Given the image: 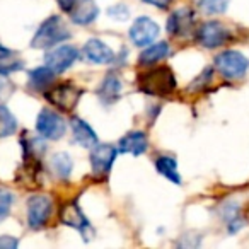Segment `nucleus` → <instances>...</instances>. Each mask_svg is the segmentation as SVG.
Returning a JSON list of instances; mask_svg holds the SVG:
<instances>
[{
	"label": "nucleus",
	"mask_w": 249,
	"mask_h": 249,
	"mask_svg": "<svg viewBox=\"0 0 249 249\" xmlns=\"http://www.w3.org/2000/svg\"><path fill=\"white\" fill-rule=\"evenodd\" d=\"M70 36L72 35L67 28L65 21L60 16H50L48 19L41 22L38 31L35 33L31 39V46L36 50H50L60 43L67 41Z\"/></svg>",
	"instance_id": "f257e3e1"
},
{
	"label": "nucleus",
	"mask_w": 249,
	"mask_h": 249,
	"mask_svg": "<svg viewBox=\"0 0 249 249\" xmlns=\"http://www.w3.org/2000/svg\"><path fill=\"white\" fill-rule=\"evenodd\" d=\"M139 87L150 96H169L176 89V77L169 67H156L152 70L140 73Z\"/></svg>",
	"instance_id": "f03ea898"
},
{
	"label": "nucleus",
	"mask_w": 249,
	"mask_h": 249,
	"mask_svg": "<svg viewBox=\"0 0 249 249\" xmlns=\"http://www.w3.org/2000/svg\"><path fill=\"white\" fill-rule=\"evenodd\" d=\"M215 69L224 79L227 80H239L248 73L249 60L246 55L235 50H225L215 56Z\"/></svg>",
	"instance_id": "7ed1b4c3"
},
{
	"label": "nucleus",
	"mask_w": 249,
	"mask_h": 249,
	"mask_svg": "<svg viewBox=\"0 0 249 249\" xmlns=\"http://www.w3.org/2000/svg\"><path fill=\"white\" fill-rule=\"evenodd\" d=\"M195 38L203 48L213 50L227 45L232 39V31L220 21H207L195 31Z\"/></svg>",
	"instance_id": "20e7f679"
},
{
	"label": "nucleus",
	"mask_w": 249,
	"mask_h": 249,
	"mask_svg": "<svg viewBox=\"0 0 249 249\" xmlns=\"http://www.w3.org/2000/svg\"><path fill=\"white\" fill-rule=\"evenodd\" d=\"M82 90L72 82H63L58 86H52L48 90H45V97L55 107L62 111H72L77 106Z\"/></svg>",
	"instance_id": "39448f33"
},
{
	"label": "nucleus",
	"mask_w": 249,
	"mask_h": 249,
	"mask_svg": "<svg viewBox=\"0 0 249 249\" xmlns=\"http://www.w3.org/2000/svg\"><path fill=\"white\" fill-rule=\"evenodd\" d=\"M36 132L46 140H60L67 132V123L58 113L45 107L36 118Z\"/></svg>",
	"instance_id": "423d86ee"
},
{
	"label": "nucleus",
	"mask_w": 249,
	"mask_h": 249,
	"mask_svg": "<svg viewBox=\"0 0 249 249\" xmlns=\"http://www.w3.org/2000/svg\"><path fill=\"white\" fill-rule=\"evenodd\" d=\"M53 212V200L48 195H33L28 198V225L35 231L48 224Z\"/></svg>",
	"instance_id": "0eeeda50"
},
{
	"label": "nucleus",
	"mask_w": 249,
	"mask_h": 249,
	"mask_svg": "<svg viewBox=\"0 0 249 249\" xmlns=\"http://www.w3.org/2000/svg\"><path fill=\"white\" fill-rule=\"evenodd\" d=\"M160 28L154 19L147 18V16H140L133 21L132 28L128 31V36L132 39V43L139 48H145L150 43L156 41V38L159 36Z\"/></svg>",
	"instance_id": "6e6552de"
},
{
	"label": "nucleus",
	"mask_w": 249,
	"mask_h": 249,
	"mask_svg": "<svg viewBox=\"0 0 249 249\" xmlns=\"http://www.w3.org/2000/svg\"><path fill=\"white\" fill-rule=\"evenodd\" d=\"M79 58V50L72 45H60L50 48L45 56V65L50 67L55 73H63L73 65Z\"/></svg>",
	"instance_id": "1a4fd4ad"
},
{
	"label": "nucleus",
	"mask_w": 249,
	"mask_h": 249,
	"mask_svg": "<svg viewBox=\"0 0 249 249\" xmlns=\"http://www.w3.org/2000/svg\"><path fill=\"white\" fill-rule=\"evenodd\" d=\"M118 152L116 149L111 143H97L96 147L90 149V167H92V173L96 176H106L111 171L114 159H116Z\"/></svg>",
	"instance_id": "9d476101"
},
{
	"label": "nucleus",
	"mask_w": 249,
	"mask_h": 249,
	"mask_svg": "<svg viewBox=\"0 0 249 249\" xmlns=\"http://www.w3.org/2000/svg\"><path fill=\"white\" fill-rule=\"evenodd\" d=\"M167 31L178 38H184L195 31V12L188 7L178 9L167 19Z\"/></svg>",
	"instance_id": "9b49d317"
},
{
	"label": "nucleus",
	"mask_w": 249,
	"mask_h": 249,
	"mask_svg": "<svg viewBox=\"0 0 249 249\" xmlns=\"http://www.w3.org/2000/svg\"><path fill=\"white\" fill-rule=\"evenodd\" d=\"M82 56L94 65H107L114 62V52L101 39H89L82 48Z\"/></svg>",
	"instance_id": "f8f14e48"
},
{
	"label": "nucleus",
	"mask_w": 249,
	"mask_h": 249,
	"mask_svg": "<svg viewBox=\"0 0 249 249\" xmlns=\"http://www.w3.org/2000/svg\"><path fill=\"white\" fill-rule=\"evenodd\" d=\"M69 16L73 24L87 26V24H92L97 19L99 7H97V4L94 0H77L73 9L69 12Z\"/></svg>",
	"instance_id": "ddd939ff"
},
{
	"label": "nucleus",
	"mask_w": 249,
	"mask_h": 249,
	"mask_svg": "<svg viewBox=\"0 0 249 249\" xmlns=\"http://www.w3.org/2000/svg\"><path fill=\"white\" fill-rule=\"evenodd\" d=\"M70 126H72V135L77 145L84 147V149H92V147H96L99 143L97 133L94 132L92 126L87 121L80 120V118H72Z\"/></svg>",
	"instance_id": "4468645a"
},
{
	"label": "nucleus",
	"mask_w": 249,
	"mask_h": 249,
	"mask_svg": "<svg viewBox=\"0 0 249 249\" xmlns=\"http://www.w3.org/2000/svg\"><path fill=\"white\" fill-rule=\"evenodd\" d=\"M149 149V139L143 132H130L121 137L118 142V150L121 154H132V156H142Z\"/></svg>",
	"instance_id": "2eb2a0df"
},
{
	"label": "nucleus",
	"mask_w": 249,
	"mask_h": 249,
	"mask_svg": "<svg viewBox=\"0 0 249 249\" xmlns=\"http://www.w3.org/2000/svg\"><path fill=\"white\" fill-rule=\"evenodd\" d=\"M60 218H62V222L65 225H69V227L75 229V231H79L80 234H84V235L87 234V231H90L89 220H87V218L84 217L82 210H80L79 205H77V203H67V205H63L62 212H60Z\"/></svg>",
	"instance_id": "dca6fc26"
},
{
	"label": "nucleus",
	"mask_w": 249,
	"mask_h": 249,
	"mask_svg": "<svg viewBox=\"0 0 249 249\" xmlns=\"http://www.w3.org/2000/svg\"><path fill=\"white\" fill-rule=\"evenodd\" d=\"M121 92V82L114 73H107L101 82L99 89H97V96H99L103 104H113L118 101Z\"/></svg>",
	"instance_id": "f3484780"
},
{
	"label": "nucleus",
	"mask_w": 249,
	"mask_h": 249,
	"mask_svg": "<svg viewBox=\"0 0 249 249\" xmlns=\"http://www.w3.org/2000/svg\"><path fill=\"white\" fill-rule=\"evenodd\" d=\"M169 55V43L159 41V43H150L149 46H145L142 53H140V65H154V63L160 62Z\"/></svg>",
	"instance_id": "a211bd4d"
},
{
	"label": "nucleus",
	"mask_w": 249,
	"mask_h": 249,
	"mask_svg": "<svg viewBox=\"0 0 249 249\" xmlns=\"http://www.w3.org/2000/svg\"><path fill=\"white\" fill-rule=\"evenodd\" d=\"M53 80H55V72H53L50 67H39V69H33L29 72V86L36 90H48L53 86Z\"/></svg>",
	"instance_id": "6ab92c4d"
},
{
	"label": "nucleus",
	"mask_w": 249,
	"mask_h": 249,
	"mask_svg": "<svg viewBox=\"0 0 249 249\" xmlns=\"http://www.w3.org/2000/svg\"><path fill=\"white\" fill-rule=\"evenodd\" d=\"M156 169L159 174H162L166 179H169L174 184H181V176L178 171V162L176 159L169 156H162L156 160Z\"/></svg>",
	"instance_id": "aec40b11"
},
{
	"label": "nucleus",
	"mask_w": 249,
	"mask_h": 249,
	"mask_svg": "<svg viewBox=\"0 0 249 249\" xmlns=\"http://www.w3.org/2000/svg\"><path fill=\"white\" fill-rule=\"evenodd\" d=\"M73 162L70 159L69 154L65 152H58L52 157V171L60 178V179H67L72 173Z\"/></svg>",
	"instance_id": "412c9836"
},
{
	"label": "nucleus",
	"mask_w": 249,
	"mask_h": 249,
	"mask_svg": "<svg viewBox=\"0 0 249 249\" xmlns=\"http://www.w3.org/2000/svg\"><path fill=\"white\" fill-rule=\"evenodd\" d=\"M18 130V120L7 106H0V139L11 137Z\"/></svg>",
	"instance_id": "4be33fe9"
},
{
	"label": "nucleus",
	"mask_w": 249,
	"mask_h": 249,
	"mask_svg": "<svg viewBox=\"0 0 249 249\" xmlns=\"http://www.w3.org/2000/svg\"><path fill=\"white\" fill-rule=\"evenodd\" d=\"M200 7L205 14H222L227 9V0H200Z\"/></svg>",
	"instance_id": "5701e85b"
},
{
	"label": "nucleus",
	"mask_w": 249,
	"mask_h": 249,
	"mask_svg": "<svg viewBox=\"0 0 249 249\" xmlns=\"http://www.w3.org/2000/svg\"><path fill=\"white\" fill-rule=\"evenodd\" d=\"M12 203H14V195L5 188H0V222L9 217Z\"/></svg>",
	"instance_id": "b1692460"
},
{
	"label": "nucleus",
	"mask_w": 249,
	"mask_h": 249,
	"mask_svg": "<svg viewBox=\"0 0 249 249\" xmlns=\"http://www.w3.org/2000/svg\"><path fill=\"white\" fill-rule=\"evenodd\" d=\"M107 14H109V18L114 19V21H126V19L130 18V11L124 4H116V5H113V7H109L107 9Z\"/></svg>",
	"instance_id": "393cba45"
},
{
	"label": "nucleus",
	"mask_w": 249,
	"mask_h": 249,
	"mask_svg": "<svg viewBox=\"0 0 249 249\" xmlns=\"http://www.w3.org/2000/svg\"><path fill=\"white\" fill-rule=\"evenodd\" d=\"M19 241L12 235H0V249H16Z\"/></svg>",
	"instance_id": "a878e982"
},
{
	"label": "nucleus",
	"mask_w": 249,
	"mask_h": 249,
	"mask_svg": "<svg viewBox=\"0 0 249 249\" xmlns=\"http://www.w3.org/2000/svg\"><path fill=\"white\" fill-rule=\"evenodd\" d=\"M9 92H11V84H9V80H7V75H2V73H0V99Z\"/></svg>",
	"instance_id": "bb28decb"
},
{
	"label": "nucleus",
	"mask_w": 249,
	"mask_h": 249,
	"mask_svg": "<svg viewBox=\"0 0 249 249\" xmlns=\"http://www.w3.org/2000/svg\"><path fill=\"white\" fill-rule=\"evenodd\" d=\"M75 2H77V0H56V4H58V7L62 9L63 12H67V14H69V12L73 9Z\"/></svg>",
	"instance_id": "cd10ccee"
},
{
	"label": "nucleus",
	"mask_w": 249,
	"mask_h": 249,
	"mask_svg": "<svg viewBox=\"0 0 249 249\" xmlns=\"http://www.w3.org/2000/svg\"><path fill=\"white\" fill-rule=\"evenodd\" d=\"M145 4L154 5V7H159V9H167L171 4H173V0H143Z\"/></svg>",
	"instance_id": "c85d7f7f"
},
{
	"label": "nucleus",
	"mask_w": 249,
	"mask_h": 249,
	"mask_svg": "<svg viewBox=\"0 0 249 249\" xmlns=\"http://www.w3.org/2000/svg\"><path fill=\"white\" fill-rule=\"evenodd\" d=\"M12 55H14V52H12V50H9L7 46H4L2 43H0V62H5V60H9Z\"/></svg>",
	"instance_id": "c756f323"
}]
</instances>
